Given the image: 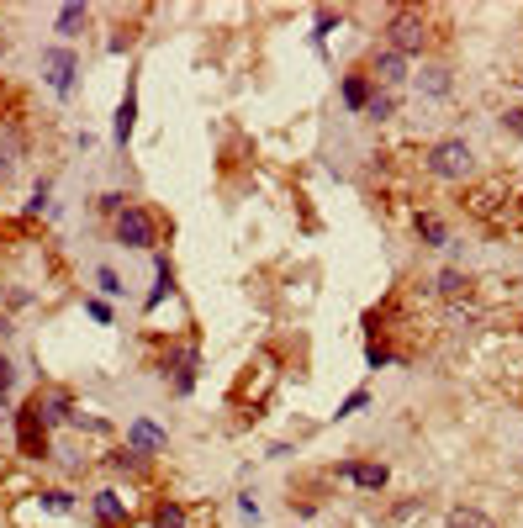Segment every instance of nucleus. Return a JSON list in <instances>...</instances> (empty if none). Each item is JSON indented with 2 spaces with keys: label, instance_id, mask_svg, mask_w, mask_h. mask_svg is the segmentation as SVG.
Masks as SVG:
<instances>
[{
  "label": "nucleus",
  "instance_id": "obj_1",
  "mask_svg": "<svg viewBox=\"0 0 523 528\" xmlns=\"http://www.w3.org/2000/svg\"><path fill=\"white\" fill-rule=\"evenodd\" d=\"M439 43V32H434V11H423V6H391L386 11V22H381V48L391 53H402L407 64L413 59H428Z\"/></svg>",
  "mask_w": 523,
  "mask_h": 528
},
{
  "label": "nucleus",
  "instance_id": "obj_2",
  "mask_svg": "<svg viewBox=\"0 0 523 528\" xmlns=\"http://www.w3.org/2000/svg\"><path fill=\"white\" fill-rule=\"evenodd\" d=\"M423 175L439 185H471L476 180V154L465 138H434L423 148Z\"/></svg>",
  "mask_w": 523,
  "mask_h": 528
},
{
  "label": "nucleus",
  "instance_id": "obj_3",
  "mask_svg": "<svg viewBox=\"0 0 523 528\" xmlns=\"http://www.w3.org/2000/svg\"><path fill=\"white\" fill-rule=\"evenodd\" d=\"M111 238H117L122 249H159V243H164V222H159V212H148L143 201H127L122 217L111 222Z\"/></svg>",
  "mask_w": 523,
  "mask_h": 528
},
{
  "label": "nucleus",
  "instance_id": "obj_4",
  "mask_svg": "<svg viewBox=\"0 0 523 528\" xmlns=\"http://www.w3.org/2000/svg\"><path fill=\"white\" fill-rule=\"evenodd\" d=\"M16 449H22V460H48V428L32 402H22V412H16Z\"/></svg>",
  "mask_w": 523,
  "mask_h": 528
},
{
  "label": "nucleus",
  "instance_id": "obj_5",
  "mask_svg": "<svg viewBox=\"0 0 523 528\" xmlns=\"http://www.w3.org/2000/svg\"><path fill=\"white\" fill-rule=\"evenodd\" d=\"M22 154H27V127H22V117H6L0 122V185L16 175Z\"/></svg>",
  "mask_w": 523,
  "mask_h": 528
},
{
  "label": "nucleus",
  "instance_id": "obj_6",
  "mask_svg": "<svg viewBox=\"0 0 523 528\" xmlns=\"http://www.w3.org/2000/svg\"><path fill=\"white\" fill-rule=\"evenodd\" d=\"M428 286H434V296L444 301V307H460V301L476 296V275H471V270H455V264H450V270H439Z\"/></svg>",
  "mask_w": 523,
  "mask_h": 528
},
{
  "label": "nucleus",
  "instance_id": "obj_7",
  "mask_svg": "<svg viewBox=\"0 0 523 528\" xmlns=\"http://www.w3.org/2000/svg\"><path fill=\"white\" fill-rule=\"evenodd\" d=\"M32 407H37V418H43V428H59V423L74 418V396L64 386H43L32 396Z\"/></svg>",
  "mask_w": 523,
  "mask_h": 528
},
{
  "label": "nucleus",
  "instance_id": "obj_8",
  "mask_svg": "<svg viewBox=\"0 0 523 528\" xmlns=\"http://www.w3.org/2000/svg\"><path fill=\"white\" fill-rule=\"evenodd\" d=\"M339 476H344L349 486H360V492H386L391 470L376 465V460H349V465H339Z\"/></svg>",
  "mask_w": 523,
  "mask_h": 528
},
{
  "label": "nucleus",
  "instance_id": "obj_9",
  "mask_svg": "<svg viewBox=\"0 0 523 528\" xmlns=\"http://www.w3.org/2000/svg\"><path fill=\"white\" fill-rule=\"evenodd\" d=\"M90 513H96V523H101V528H127L133 507H127V497H122V492H111V486H106V492L90 497Z\"/></svg>",
  "mask_w": 523,
  "mask_h": 528
},
{
  "label": "nucleus",
  "instance_id": "obj_10",
  "mask_svg": "<svg viewBox=\"0 0 523 528\" xmlns=\"http://www.w3.org/2000/svg\"><path fill=\"white\" fill-rule=\"evenodd\" d=\"M74 69H80V64H74L69 48H48L43 53V74H48V85L59 90V96H69V90H74Z\"/></svg>",
  "mask_w": 523,
  "mask_h": 528
},
{
  "label": "nucleus",
  "instance_id": "obj_11",
  "mask_svg": "<svg viewBox=\"0 0 523 528\" xmlns=\"http://www.w3.org/2000/svg\"><path fill=\"white\" fill-rule=\"evenodd\" d=\"M164 381L175 386V396H191V386H196V349L170 354V360H164Z\"/></svg>",
  "mask_w": 523,
  "mask_h": 528
},
{
  "label": "nucleus",
  "instance_id": "obj_12",
  "mask_svg": "<svg viewBox=\"0 0 523 528\" xmlns=\"http://www.w3.org/2000/svg\"><path fill=\"white\" fill-rule=\"evenodd\" d=\"M450 90H455V74H450V64L428 59V64H423V74H418V96H428V101H444Z\"/></svg>",
  "mask_w": 523,
  "mask_h": 528
},
{
  "label": "nucleus",
  "instance_id": "obj_13",
  "mask_svg": "<svg viewBox=\"0 0 523 528\" xmlns=\"http://www.w3.org/2000/svg\"><path fill=\"white\" fill-rule=\"evenodd\" d=\"M148 523H154V528H196V513L180 497H159L154 513H148Z\"/></svg>",
  "mask_w": 523,
  "mask_h": 528
},
{
  "label": "nucleus",
  "instance_id": "obj_14",
  "mask_svg": "<svg viewBox=\"0 0 523 528\" xmlns=\"http://www.w3.org/2000/svg\"><path fill=\"white\" fill-rule=\"evenodd\" d=\"M413 233H418L423 249H444V243H450V222L439 212H413Z\"/></svg>",
  "mask_w": 523,
  "mask_h": 528
},
{
  "label": "nucleus",
  "instance_id": "obj_15",
  "mask_svg": "<svg viewBox=\"0 0 523 528\" xmlns=\"http://www.w3.org/2000/svg\"><path fill=\"white\" fill-rule=\"evenodd\" d=\"M127 449H138V455H159V449H170V433L154 428V423H133L127 428Z\"/></svg>",
  "mask_w": 523,
  "mask_h": 528
},
{
  "label": "nucleus",
  "instance_id": "obj_16",
  "mask_svg": "<svg viewBox=\"0 0 523 528\" xmlns=\"http://www.w3.org/2000/svg\"><path fill=\"white\" fill-rule=\"evenodd\" d=\"M370 90H376V85H370V80H365V69H354V74H344L339 96H344V106H349V111H365V101H370Z\"/></svg>",
  "mask_w": 523,
  "mask_h": 528
},
{
  "label": "nucleus",
  "instance_id": "obj_17",
  "mask_svg": "<svg viewBox=\"0 0 523 528\" xmlns=\"http://www.w3.org/2000/svg\"><path fill=\"white\" fill-rule=\"evenodd\" d=\"M360 117L365 122H391V117H397V90H370V101H365Z\"/></svg>",
  "mask_w": 523,
  "mask_h": 528
},
{
  "label": "nucleus",
  "instance_id": "obj_18",
  "mask_svg": "<svg viewBox=\"0 0 523 528\" xmlns=\"http://www.w3.org/2000/svg\"><path fill=\"white\" fill-rule=\"evenodd\" d=\"M170 291H175V264L159 254V259H154V291H148V312H154V307H159V301L170 296Z\"/></svg>",
  "mask_w": 523,
  "mask_h": 528
},
{
  "label": "nucleus",
  "instance_id": "obj_19",
  "mask_svg": "<svg viewBox=\"0 0 523 528\" xmlns=\"http://www.w3.org/2000/svg\"><path fill=\"white\" fill-rule=\"evenodd\" d=\"M444 528H497V518L481 513V507H450V513H444Z\"/></svg>",
  "mask_w": 523,
  "mask_h": 528
},
{
  "label": "nucleus",
  "instance_id": "obj_20",
  "mask_svg": "<svg viewBox=\"0 0 523 528\" xmlns=\"http://www.w3.org/2000/svg\"><path fill=\"white\" fill-rule=\"evenodd\" d=\"M133 122H138V96H133V85H127V96H122V106H117V148H127V138H133Z\"/></svg>",
  "mask_w": 523,
  "mask_h": 528
},
{
  "label": "nucleus",
  "instance_id": "obj_21",
  "mask_svg": "<svg viewBox=\"0 0 523 528\" xmlns=\"http://www.w3.org/2000/svg\"><path fill=\"white\" fill-rule=\"evenodd\" d=\"M111 470H127V476H148V455H138V449H117V455H111Z\"/></svg>",
  "mask_w": 523,
  "mask_h": 528
},
{
  "label": "nucleus",
  "instance_id": "obj_22",
  "mask_svg": "<svg viewBox=\"0 0 523 528\" xmlns=\"http://www.w3.org/2000/svg\"><path fill=\"white\" fill-rule=\"evenodd\" d=\"M391 360H397V349H391L386 338H370V344H365V365H370V370H386Z\"/></svg>",
  "mask_w": 523,
  "mask_h": 528
},
{
  "label": "nucleus",
  "instance_id": "obj_23",
  "mask_svg": "<svg viewBox=\"0 0 523 528\" xmlns=\"http://www.w3.org/2000/svg\"><path fill=\"white\" fill-rule=\"evenodd\" d=\"M85 22H90V6H64V11H59V32H64V37H74Z\"/></svg>",
  "mask_w": 523,
  "mask_h": 528
},
{
  "label": "nucleus",
  "instance_id": "obj_24",
  "mask_svg": "<svg viewBox=\"0 0 523 528\" xmlns=\"http://www.w3.org/2000/svg\"><path fill=\"white\" fill-rule=\"evenodd\" d=\"M96 286L106 291V296H122L127 286H122V280H117V270H106V264H101V270H96Z\"/></svg>",
  "mask_w": 523,
  "mask_h": 528
},
{
  "label": "nucleus",
  "instance_id": "obj_25",
  "mask_svg": "<svg viewBox=\"0 0 523 528\" xmlns=\"http://www.w3.org/2000/svg\"><path fill=\"white\" fill-rule=\"evenodd\" d=\"M497 122H502V132H513V138H523V106H508Z\"/></svg>",
  "mask_w": 523,
  "mask_h": 528
},
{
  "label": "nucleus",
  "instance_id": "obj_26",
  "mask_svg": "<svg viewBox=\"0 0 523 528\" xmlns=\"http://www.w3.org/2000/svg\"><path fill=\"white\" fill-rule=\"evenodd\" d=\"M122 206H127V196H117V191H111V196H101V212H106L111 222H117V217H122Z\"/></svg>",
  "mask_w": 523,
  "mask_h": 528
},
{
  "label": "nucleus",
  "instance_id": "obj_27",
  "mask_svg": "<svg viewBox=\"0 0 523 528\" xmlns=\"http://www.w3.org/2000/svg\"><path fill=\"white\" fill-rule=\"evenodd\" d=\"M365 402H370V396H365V391H354V396H349V402L339 407V418H354V412H365Z\"/></svg>",
  "mask_w": 523,
  "mask_h": 528
},
{
  "label": "nucleus",
  "instance_id": "obj_28",
  "mask_svg": "<svg viewBox=\"0 0 523 528\" xmlns=\"http://www.w3.org/2000/svg\"><path fill=\"white\" fill-rule=\"evenodd\" d=\"M333 22H339V16H333V11H317V32H312V37H317V43H323V37L333 32Z\"/></svg>",
  "mask_w": 523,
  "mask_h": 528
},
{
  "label": "nucleus",
  "instance_id": "obj_29",
  "mask_svg": "<svg viewBox=\"0 0 523 528\" xmlns=\"http://www.w3.org/2000/svg\"><path fill=\"white\" fill-rule=\"evenodd\" d=\"M6 117H22V111H11V85L0 80V122H6Z\"/></svg>",
  "mask_w": 523,
  "mask_h": 528
},
{
  "label": "nucleus",
  "instance_id": "obj_30",
  "mask_svg": "<svg viewBox=\"0 0 523 528\" xmlns=\"http://www.w3.org/2000/svg\"><path fill=\"white\" fill-rule=\"evenodd\" d=\"M11 381H16V370H11V360H6V354H0V396L11 391Z\"/></svg>",
  "mask_w": 523,
  "mask_h": 528
},
{
  "label": "nucleus",
  "instance_id": "obj_31",
  "mask_svg": "<svg viewBox=\"0 0 523 528\" xmlns=\"http://www.w3.org/2000/svg\"><path fill=\"white\" fill-rule=\"evenodd\" d=\"M48 507H53V513H69L74 497H69V492H48Z\"/></svg>",
  "mask_w": 523,
  "mask_h": 528
},
{
  "label": "nucleus",
  "instance_id": "obj_32",
  "mask_svg": "<svg viewBox=\"0 0 523 528\" xmlns=\"http://www.w3.org/2000/svg\"><path fill=\"white\" fill-rule=\"evenodd\" d=\"M0 53H6V37H0Z\"/></svg>",
  "mask_w": 523,
  "mask_h": 528
},
{
  "label": "nucleus",
  "instance_id": "obj_33",
  "mask_svg": "<svg viewBox=\"0 0 523 528\" xmlns=\"http://www.w3.org/2000/svg\"><path fill=\"white\" fill-rule=\"evenodd\" d=\"M0 301H6V286H0Z\"/></svg>",
  "mask_w": 523,
  "mask_h": 528
},
{
  "label": "nucleus",
  "instance_id": "obj_34",
  "mask_svg": "<svg viewBox=\"0 0 523 528\" xmlns=\"http://www.w3.org/2000/svg\"><path fill=\"white\" fill-rule=\"evenodd\" d=\"M518 333H523V317H518Z\"/></svg>",
  "mask_w": 523,
  "mask_h": 528
}]
</instances>
